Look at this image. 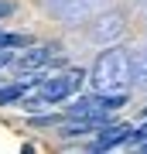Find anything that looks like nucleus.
Instances as JSON below:
<instances>
[{"instance_id":"1","label":"nucleus","mask_w":147,"mask_h":154,"mask_svg":"<svg viewBox=\"0 0 147 154\" xmlns=\"http://www.w3.org/2000/svg\"><path fill=\"white\" fill-rule=\"evenodd\" d=\"M82 82H86V72H79V69H69V72H62V75H48L34 89L24 93V106H31V110L55 106V103H62V99H69L72 93H79Z\"/></svg>"},{"instance_id":"2","label":"nucleus","mask_w":147,"mask_h":154,"mask_svg":"<svg viewBox=\"0 0 147 154\" xmlns=\"http://www.w3.org/2000/svg\"><path fill=\"white\" fill-rule=\"evenodd\" d=\"M93 86L96 93H123L127 79H130V55L123 48H109L96 58L93 65Z\"/></svg>"},{"instance_id":"3","label":"nucleus","mask_w":147,"mask_h":154,"mask_svg":"<svg viewBox=\"0 0 147 154\" xmlns=\"http://www.w3.org/2000/svg\"><path fill=\"white\" fill-rule=\"evenodd\" d=\"M96 134L99 137L93 140V151H109V147H120V144H130L133 127H127V123H103Z\"/></svg>"},{"instance_id":"4","label":"nucleus","mask_w":147,"mask_h":154,"mask_svg":"<svg viewBox=\"0 0 147 154\" xmlns=\"http://www.w3.org/2000/svg\"><path fill=\"white\" fill-rule=\"evenodd\" d=\"M41 79H44L41 72H31V75H21V79H17V82L4 86V89H0V106H11V103H21V99H24V93H27V89H31V86H38Z\"/></svg>"},{"instance_id":"5","label":"nucleus","mask_w":147,"mask_h":154,"mask_svg":"<svg viewBox=\"0 0 147 154\" xmlns=\"http://www.w3.org/2000/svg\"><path fill=\"white\" fill-rule=\"evenodd\" d=\"M55 55V45H44V48L38 51V48H34V51H27V55L21 58V65H38V62H48Z\"/></svg>"}]
</instances>
